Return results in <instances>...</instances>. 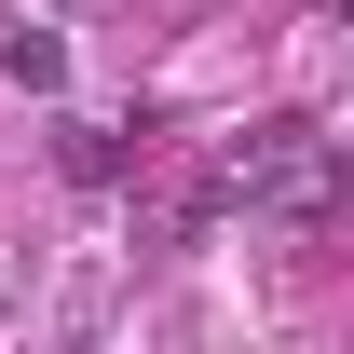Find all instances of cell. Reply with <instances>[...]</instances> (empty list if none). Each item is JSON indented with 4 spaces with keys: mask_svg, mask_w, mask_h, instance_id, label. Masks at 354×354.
<instances>
[{
    "mask_svg": "<svg viewBox=\"0 0 354 354\" xmlns=\"http://www.w3.org/2000/svg\"><path fill=\"white\" fill-rule=\"evenodd\" d=\"M232 191H245V205H272V218H327V191H341V150H327L313 123H272L259 150L232 164Z\"/></svg>",
    "mask_w": 354,
    "mask_h": 354,
    "instance_id": "cell-1",
    "label": "cell"
},
{
    "mask_svg": "<svg viewBox=\"0 0 354 354\" xmlns=\"http://www.w3.org/2000/svg\"><path fill=\"white\" fill-rule=\"evenodd\" d=\"M0 68H14V82H68V41H55V28H14Z\"/></svg>",
    "mask_w": 354,
    "mask_h": 354,
    "instance_id": "cell-2",
    "label": "cell"
}]
</instances>
